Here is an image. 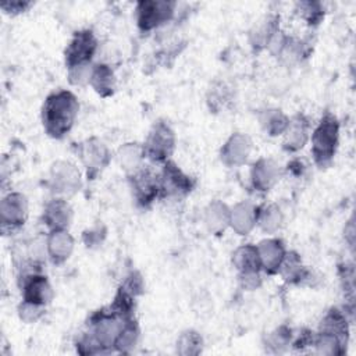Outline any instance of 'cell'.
<instances>
[{
	"instance_id": "6da1fadb",
	"label": "cell",
	"mask_w": 356,
	"mask_h": 356,
	"mask_svg": "<svg viewBox=\"0 0 356 356\" xmlns=\"http://www.w3.org/2000/svg\"><path fill=\"white\" fill-rule=\"evenodd\" d=\"M75 102L70 93H60L49 99L46 106V124L54 135H62L69 131L75 116Z\"/></svg>"
},
{
	"instance_id": "7a4b0ae2",
	"label": "cell",
	"mask_w": 356,
	"mask_h": 356,
	"mask_svg": "<svg viewBox=\"0 0 356 356\" xmlns=\"http://www.w3.org/2000/svg\"><path fill=\"white\" fill-rule=\"evenodd\" d=\"M316 138H315V150L316 154L319 155L318 158L322 159H327L331 156L333 149H334V143H335V126L333 128V124H323L320 127V130L316 132Z\"/></svg>"
},
{
	"instance_id": "3957f363",
	"label": "cell",
	"mask_w": 356,
	"mask_h": 356,
	"mask_svg": "<svg viewBox=\"0 0 356 356\" xmlns=\"http://www.w3.org/2000/svg\"><path fill=\"white\" fill-rule=\"evenodd\" d=\"M93 49H95V40L92 35L89 34L78 35L70 47V52H69L70 63H81L86 60L88 58H91Z\"/></svg>"
}]
</instances>
